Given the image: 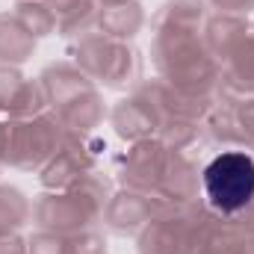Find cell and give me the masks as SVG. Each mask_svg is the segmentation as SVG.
Masks as SVG:
<instances>
[{"instance_id":"6da1fadb","label":"cell","mask_w":254,"mask_h":254,"mask_svg":"<svg viewBox=\"0 0 254 254\" xmlns=\"http://www.w3.org/2000/svg\"><path fill=\"white\" fill-rule=\"evenodd\" d=\"M204 195L219 213H240L254 201V160L243 151H225L204 169Z\"/></svg>"}]
</instances>
